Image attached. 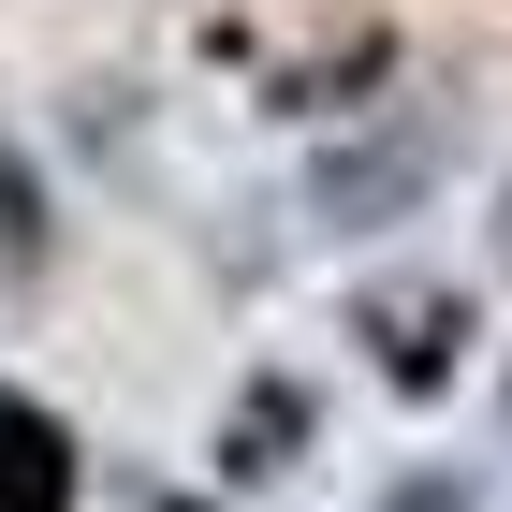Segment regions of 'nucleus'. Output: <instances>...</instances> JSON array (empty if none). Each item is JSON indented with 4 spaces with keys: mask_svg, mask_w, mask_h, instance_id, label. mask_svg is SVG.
<instances>
[{
    "mask_svg": "<svg viewBox=\"0 0 512 512\" xmlns=\"http://www.w3.org/2000/svg\"><path fill=\"white\" fill-rule=\"evenodd\" d=\"M439 176H454V118L439 103H381V118H352V132H322L308 147V176H293V205H308V235H395V220H425L439 205Z\"/></svg>",
    "mask_w": 512,
    "mask_h": 512,
    "instance_id": "obj_1",
    "label": "nucleus"
},
{
    "mask_svg": "<svg viewBox=\"0 0 512 512\" xmlns=\"http://www.w3.org/2000/svg\"><path fill=\"white\" fill-rule=\"evenodd\" d=\"M352 352L395 410H439V395L483 366V293L469 278H366L352 293Z\"/></svg>",
    "mask_w": 512,
    "mask_h": 512,
    "instance_id": "obj_2",
    "label": "nucleus"
},
{
    "mask_svg": "<svg viewBox=\"0 0 512 512\" xmlns=\"http://www.w3.org/2000/svg\"><path fill=\"white\" fill-rule=\"evenodd\" d=\"M395 74H410V44L366 15V30L308 44V59H278V74H264V118H293V132H352V118H381V103H395Z\"/></svg>",
    "mask_w": 512,
    "mask_h": 512,
    "instance_id": "obj_3",
    "label": "nucleus"
},
{
    "mask_svg": "<svg viewBox=\"0 0 512 512\" xmlns=\"http://www.w3.org/2000/svg\"><path fill=\"white\" fill-rule=\"evenodd\" d=\"M308 439H322V395L293 381V366H249V381L220 395V425H205V469L220 483H293Z\"/></svg>",
    "mask_w": 512,
    "mask_h": 512,
    "instance_id": "obj_4",
    "label": "nucleus"
},
{
    "mask_svg": "<svg viewBox=\"0 0 512 512\" xmlns=\"http://www.w3.org/2000/svg\"><path fill=\"white\" fill-rule=\"evenodd\" d=\"M0 512H88V439L30 381H0Z\"/></svg>",
    "mask_w": 512,
    "mask_h": 512,
    "instance_id": "obj_5",
    "label": "nucleus"
},
{
    "mask_svg": "<svg viewBox=\"0 0 512 512\" xmlns=\"http://www.w3.org/2000/svg\"><path fill=\"white\" fill-rule=\"evenodd\" d=\"M59 191H44V161L15 147V118H0V293H44V278H59Z\"/></svg>",
    "mask_w": 512,
    "mask_h": 512,
    "instance_id": "obj_6",
    "label": "nucleus"
},
{
    "mask_svg": "<svg viewBox=\"0 0 512 512\" xmlns=\"http://www.w3.org/2000/svg\"><path fill=\"white\" fill-rule=\"evenodd\" d=\"M366 512H483V469L469 454H410V469L366 483Z\"/></svg>",
    "mask_w": 512,
    "mask_h": 512,
    "instance_id": "obj_7",
    "label": "nucleus"
},
{
    "mask_svg": "<svg viewBox=\"0 0 512 512\" xmlns=\"http://www.w3.org/2000/svg\"><path fill=\"white\" fill-rule=\"evenodd\" d=\"M483 264L512 278V176H498V191H483Z\"/></svg>",
    "mask_w": 512,
    "mask_h": 512,
    "instance_id": "obj_8",
    "label": "nucleus"
},
{
    "mask_svg": "<svg viewBox=\"0 0 512 512\" xmlns=\"http://www.w3.org/2000/svg\"><path fill=\"white\" fill-rule=\"evenodd\" d=\"M498 425H512V366H498Z\"/></svg>",
    "mask_w": 512,
    "mask_h": 512,
    "instance_id": "obj_9",
    "label": "nucleus"
}]
</instances>
